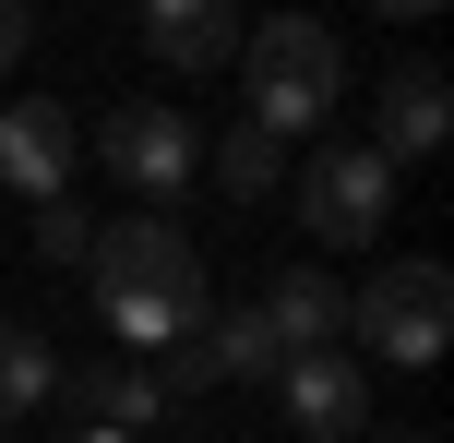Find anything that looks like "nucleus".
Here are the masks:
<instances>
[{"mask_svg": "<svg viewBox=\"0 0 454 443\" xmlns=\"http://www.w3.org/2000/svg\"><path fill=\"white\" fill-rule=\"evenodd\" d=\"M84 276H96V312H108V336L120 348H180L192 324L215 312V288H204V252H192L168 216H120V228H96L84 240Z\"/></svg>", "mask_w": 454, "mask_h": 443, "instance_id": "obj_1", "label": "nucleus"}, {"mask_svg": "<svg viewBox=\"0 0 454 443\" xmlns=\"http://www.w3.org/2000/svg\"><path fill=\"white\" fill-rule=\"evenodd\" d=\"M239 84H251V132H323L347 96V48L323 36L311 12H275V24H239Z\"/></svg>", "mask_w": 454, "mask_h": 443, "instance_id": "obj_2", "label": "nucleus"}, {"mask_svg": "<svg viewBox=\"0 0 454 443\" xmlns=\"http://www.w3.org/2000/svg\"><path fill=\"white\" fill-rule=\"evenodd\" d=\"M442 324H454V276H442L431 252L383 264V276L347 300V336H359L371 360H395V372H431V360H442Z\"/></svg>", "mask_w": 454, "mask_h": 443, "instance_id": "obj_3", "label": "nucleus"}, {"mask_svg": "<svg viewBox=\"0 0 454 443\" xmlns=\"http://www.w3.org/2000/svg\"><path fill=\"white\" fill-rule=\"evenodd\" d=\"M299 228H311L323 252H371V240L395 228V168L371 156V144H323V156L299 168Z\"/></svg>", "mask_w": 454, "mask_h": 443, "instance_id": "obj_4", "label": "nucleus"}, {"mask_svg": "<svg viewBox=\"0 0 454 443\" xmlns=\"http://www.w3.org/2000/svg\"><path fill=\"white\" fill-rule=\"evenodd\" d=\"M275 407H287V431H311V443H359V420H371V372H359L347 348L275 360Z\"/></svg>", "mask_w": 454, "mask_h": 443, "instance_id": "obj_5", "label": "nucleus"}, {"mask_svg": "<svg viewBox=\"0 0 454 443\" xmlns=\"http://www.w3.org/2000/svg\"><path fill=\"white\" fill-rule=\"evenodd\" d=\"M192 156H204V132H192L180 108H108L96 120V168H120L132 192H180Z\"/></svg>", "mask_w": 454, "mask_h": 443, "instance_id": "obj_6", "label": "nucleus"}, {"mask_svg": "<svg viewBox=\"0 0 454 443\" xmlns=\"http://www.w3.org/2000/svg\"><path fill=\"white\" fill-rule=\"evenodd\" d=\"M72 156H84L72 108H48V96L0 108V192H24V204H60V192H72Z\"/></svg>", "mask_w": 454, "mask_h": 443, "instance_id": "obj_7", "label": "nucleus"}, {"mask_svg": "<svg viewBox=\"0 0 454 443\" xmlns=\"http://www.w3.org/2000/svg\"><path fill=\"white\" fill-rule=\"evenodd\" d=\"M442 132H454V84H442L431 60H407L383 84V144H371V156H383V168H419V156H442Z\"/></svg>", "mask_w": 454, "mask_h": 443, "instance_id": "obj_8", "label": "nucleus"}, {"mask_svg": "<svg viewBox=\"0 0 454 443\" xmlns=\"http://www.w3.org/2000/svg\"><path fill=\"white\" fill-rule=\"evenodd\" d=\"M251 312H263L275 360H311V348H335V336H347V288H335V276H311V264H299V276H275Z\"/></svg>", "mask_w": 454, "mask_h": 443, "instance_id": "obj_9", "label": "nucleus"}, {"mask_svg": "<svg viewBox=\"0 0 454 443\" xmlns=\"http://www.w3.org/2000/svg\"><path fill=\"white\" fill-rule=\"evenodd\" d=\"M60 396L84 407V420L108 431V443H144V431L168 420V384L144 372V360H108V372H60Z\"/></svg>", "mask_w": 454, "mask_h": 443, "instance_id": "obj_10", "label": "nucleus"}, {"mask_svg": "<svg viewBox=\"0 0 454 443\" xmlns=\"http://www.w3.org/2000/svg\"><path fill=\"white\" fill-rule=\"evenodd\" d=\"M144 48L168 72H215V60H239V12L227 0H144Z\"/></svg>", "mask_w": 454, "mask_h": 443, "instance_id": "obj_11", "label": "nucleus"}, {"mask_svg": "<svg viewBox=\"0 0 454 443\" xmlns=\"http://www.w3.org/2000/svg\"><path fill=\"white\" fill-rule=\"evenodd\" d=\"M60 396V360H48L36 324H0V420H24V407Z\"/></svg>", "mask_w": 454, "mask_h": 443, "instance_id": "obj_12", "label": "nucleus"}, {"mask_svg": "<svg viewBox=\"0 0 454 443\" xmlns=\"http://www.w3.org/2000/svg\"><path fill=\"white\" fill-rule=\"evenodd\" d=\"M275 168H287V144H275V132H251V120L215 144V192H227V204H263V192H275Z\"/></svg>", "mask_w": 454, "mask_h": 443, "instance_id": "obj_13", "label": "nucleus"}, {"mask_svg": "<svg viewBox=\"0 0 454 443\" xmlns=\"http://www.w3.org/2000/svg\"><path fill=\"white\" fill-rule=\"evenodd\" d=\"M84 240H96V228H84L72 204H36V252H48V264H84Z\"/></svg>", "mask_w": 454, "mask_h": 443, "instance_id": "obj_14", "label": "nucleus"}, {"mask_svg": "<svg viewBox=\"0 0 454 443\" xmlns=\"http://www.w3.org/2000/svg\"><path fill=\"white\" fill-rule=\"evenodd\" d=\"M24 48H36V12H24V0H0V60H24Z\"/></svg>", "mask_w": 454, "mask_h": 443, "instance_id": "obj_15", "label": "nucleus"}, {"mask_svg": "<svg viewBox=\"0 0 454 443\" xmlns=\"http://www.w3.org/2000/svg\"><path fill=\"white\" fill-rule=\"evenodd\" d=\"M371 12H395V24H431V12H442V0H371Z\"/></svg>", "mask_w": 454, "mask_h": 443, "instance_id": "obj_16", "label": "nucleus"}, {"mask_svg": "<svg viewBox=\"0 0 454 443\" xmlns=\"http://www.w3.org/2000/svg\"><path fill=\"white\" fill-rule=\"evenodd\" d=\"M395 443H442V431H395Z\"/></svg>", "mask_w": 454, "mask_h": 443, "instance_id": "obj_17", "label": "nucleus"}, {"mask_svg": "<svg viewBox=\"0 0 454 443\" xmlns=\"http://www.w3.org/2000/svg\"><path fill=\"white\" fill-rule=\"evenodd\" d=\"M72 443H108V431H72Z\"/></svg>", "mask_w": 454, "mask_h": 443, "instance_id": "obj_18", "label": "nucleus"}, {"mask_svg": "<svg viewBox=\"0 0 454 443\" xmlns=\"http://www.w3.org/2000/svg\"><path fill=\"white\" fill-rule=\"evenodd\" d=\"M0 443H12V431H0Z\"/></svg>", "mask_w": 454, "mask_h": 443, "instance_id": "obj_19", "label": "nucleus"}]
</instances>
